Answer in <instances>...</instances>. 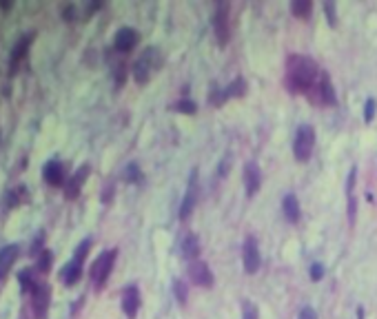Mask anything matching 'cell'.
<instances>
[{
    "instance_id": "cell-1",
    "label": "cell",
    "mask_w": 377,
    "mask_h": 319,
    "mask_svg": "<svg viewBox=\"0 0 377 319\" xmlns=\"http://www.w3.org/2000/svg\"><path fill=\"white\" fill-rule=\"evenodd\" d=\"M319 69L310 58L288 56L286 60V87L291 93H308L317 84Z\"/></svg>"
},
{
    "instance_id": "cell-2",
    "label": "cell",
    "mask_w": 377,
    "mask_h": 319,
    "mask_svg": "<svg viewBox=\"0 0 377 319\" xmlns=\"http://www.w3.org/2000/svg\"><path fill=\"white\" fill-rule=\"evenodd\" d=\"M162 66V51L158 47H146L140 56L136 58L131 66V73H133V80L137 84H146L151 80V75Z\"/></svg>"
},
{
    "instance_id": "cell-3",
    "label": "cell",
    "mask_w": 377,
    "mask_h": 319,
    "mask_svg": "<svg viewBox=\"0 0 377 319\" xmlns=\"http://www.w3.org/2000/svg\"><path fill=\"white\" fill-rule=\"evenodd\" d=\"M115 257H118V251L111 248V251H104L96 257V261L91 264V270H89V277L91 282L96 284V288H102L104 282L109 279L111 270H113V264H115Z\"/></svg>"
},
{
    "instance_id": "cell-4",
    "label": "cell",
    "mask_w": 377,
    "mask_h": 319,
    "mask_svg": "<svg viewBox=\"0 0 377 319\" xmlns=\"http://www.w3.org/2000/svg\"><path fill=\"white\" fill-rule=\"evenodd\" d=\"M213 33H215L217 44L224 47L231 38V2L229 0H222L217 2L215 13H213Z\"/></svg>"
},
{
    "instance_id": "cell-5",
    "label": "cell",
    "mask_w": 377,
    "mask_h": 319,
    "mask_svg": "<svg viewBox=\"0 0 377 319\" xmlns=\"http://www.w3.org/2000/svg\"><path fill=\"white\" fill-rule=\"evenodd\" d=\"M315 149V128L313 124H302L295 133V140H293V153H295L297 162H306V160L313 155Z\"/></svg>"
},
{
    "instance_id": "cell-6",
    "label": "cell",
    "mask_w": 377,
    "mask_h": 319,
    "mask_svg": "<svg viewBox=\"0 0 377 319\" xmlns=\"http://www.w3.org/2000/svg\"><path fill=\"white\" fill-rule=\"evenodd\" d=\"M29 299H31L34 317L35 319H44V315H47V310H49V299H51V288H49L44 282H40L38 286L29 292Z\"/></svg>"
},
{
    "instance_id": "cell-7",
    "label": "cell",
    "mask_w": 377,
    "mask_h": 319,
    "mask_svg": "<svg viewBox=\"0 0 377 319\" xmlns=\"http://www.w3.org/2000/svg\"><path fill=\"white\" fill-rule=\"evenodd\" d=\"M198 206V168L191 171V177H189V186H186V193H184V199L180 204V220H186V217L193 213V208Z\"/></svg>"
},
{
    "instance_id": "cell-8",
    "label": "cell",
    "mask_w": 377,
    "mask_h": 319,
    "mask_svg": "<svg viewBox=\"0 0 377 319\" xmlns=\"http://www.w3.org/2000/svg\"><path fill=\"white\" fill-rule=\"evenodd\" d=\"M140 42V33H137L133 27H122V29L115 31L113 35V49L118 53H129L137 47Z\"/></svg>"
},
{
    "instance_id": "cell-9",
    "label": "cell",
    "mask_w": 377,
    "mask_h": 319,
    "mask_svg": "<svg viewBox=\"0 0 377 319\" xmlns=\"http://www.w3.org/2000/svg\"><path fill=\"white\" fill-rule=\"evenodd\" d=\"M242 261H244V270H246L248 275L257 273V268H260V264H262V255H260V248H257L255 237H246V242H244Z\"/></svg>"
},
{
    "instance_id": "cell-10",
    "label": "cell",
    "mask_w": 377,
    "mask_h": 319,
    "mask_svg": "<svg viewBox=\"0 0 377 319\" xmlns=\"http://www.w3.org/2000/svg\"><path fill=\"white\" fill-rule=\"evenodd\" d=\"M42 180L47 182L49 186H65L67 182V173H65V164L58 158L49 160L42 166Z\"/></svg>"
},
{
    "instance_id": "cell-11",
    "label": "cell",
    "mask_w": 377,
    "mask_h": 319,
    "mask_svg": "<svg viewBox=\"0 0 377 319\" xmlns=\"http://www.w3.org/2000/svg\"><path fill=\"white\" fill-rule=\"evenodd\" d=\"M89 173H91V166H89V164H82V166H80L78 171H75L73 175L65 182V197L67 199H75V197H78V193H80V189H82V184L87 182Z\"/></svg>"
},
{
    "instance_id": "cell-12",
    "label": "cell",
    "mask_w": 377,
    "mask_h": 319,
    "mask_svg": "<svg viewBox=\"0 0 377 319\" xmlns=\"http://www.w3.org/2000/svg\"><path fill=\"white\" fill-rule=\"evenodd\" d=\"M189 277H191V282L198 284V286H204V288L213 286V273H211V268H208L206 261H200V259L191 261Z\"/></svg>"
},
{
    "instance_id": "cell-13",
    "label": "cell",
    "mask_w": 377,
    "mask_h": 319,
    "mask_svg": "<svg viewBox=\"0 0 377 319\" xmlns=\"http://www.w3.org/2000/svg\"><path fill=\"white\" fill-rule=\"evenodd\" d=\"M140 304H142V297H140V290H137L136 284L124 288L122 292V313L127 315L129 319H136L137 310H140Z\"/></svg>"
},
{
    "instance_id": "cell-14",
    "label": "cell",
    "mask_w": 377,
    "mask_h": 319,
    "mask_svg": "<svg viewBox=\"0 0 377 319\" xmlns=\"http://www.w3.org/2000/svg\"><path fill=\"white\" fill-rule=\"evenodd\" d=\"M315 91H317V97L322 104H328L333 106L337 102V96H335V89H333V82L328 78L326 71H319V78H317V84H315Z\"/></svg>"
},
{
    "instance_id": "cell-15",
    "label": "cell",
    "mask_w": 377,
    "mask_h": 319,
    "mask_svg": "<svg viewBox=\"0 0 377 319\" xmlns=\"http://www.w3.org/2000/svg\"><path fill=\"white\" fill-rule=\"evenodd\" d=\"M244 186H246V195H255L262 186V171L257 162H246L244 164Z\"/></svg>"
},
{
    "instance_id": "cell-16",
    "label": "cell",
    "mask_w": 377,
    "mask_h": 319,
    "mask_svg": "<svg viewBox=\"0 0 377 319\" xmlns=\"http://www.w3.org/2000/svg\"><path fill=\"white\" fill-rule=\"evenodd\" d=\"M18 255H20V246L18 244H9V246L0 248V279H4L11 270V266L16 264Z\"/></svg>"
},
{
    "instance_id": "cell-17",
    "label": "cell",
    "mask_w": 377,
    "mask_h": 319,
    "mask_svg": "<svg viewBox=\"0 0 377 319\" xmlns=\"http://www.w3.org/2000/svg\"><path fill=\"white\" fill-rule=\"evenodd\" d=\"M31 40H34V33H25L16 44H13L11 56H9V69H16V66L22 62V58H25L27 51H29Z\"/></svg>"
},
{
    "instance_id": "cell-18",
    "label": "cell",
    "mask_w": 377,
    "mask_h": 319,
    "mask_svg": "<svg viewBox=\"0 0 377 319\" xmlns=\"http://www.w3.org/2000/svg\"><path fill=\"white\" fill-rule=\"evenodd\" d=\"M82 264H84V261H78L75 257H73L71 261H67L65 268L60 270L62 284H67V286H73V284H78L80 277H82Z\"/></svg>"
},
{
    "instance_id": "cell-19",
    "label": "cell",
    "mask_w": 377,
    "mask_h": 319,
    "mask_svg": "<svg viewBox=\"0 0 377 319\" xmlns=\"http://www.w3.org/2000/svg\"><path fill=\"white\" fill-rule=\"evenodd\" d=\"M282 211H284V217H286L291 224L300 222V215H302V208H300V199H297L295 193H286L282 199Z\"/></svg>"
},
{
    "instance_id": "cell-20",
    "label": "cell",
    "mask_w": 377,
    "mask_h": 319,
    "mask_svg": "<svg viewBox=\"0 0 377 319\" xmlns=\"http://www.w3.org/2000/svg\"><path fill=\"white\" fill-rule=\"evenodd\" d=\"M180 255L184 257L186 261H195V259H198V255H200V239H198V235L189 233L184 239H182Z\"/></svg>"
},
{
    "instance_id": "cell-21",
    "label": "cell",
    "mask_w": 377,
    "mask_h": 319,
    "mask_svg": "<svg viewBox=\"0 0 377 319\" xmlns=\"http://www.w3.org/2000/svg\"><path fill=\"white\" fill-rule=\"evenodd\" d=\"M35 273L38 270L35 268H25V270H20V275H18V282H20V288L25 292H31L35 286H38V277H35Z\"/></svg>"
},
{
    "instance_id": "cell-22",
    "label": "cell",
    "mask_w": 377,
    "mask_h": 319,
    "mask_svg": "<svg viewBox=\"0 0 377 319\" xmlns=\"http://www.w3.org/2000/svg\"><path fill=\"white\" fill-rule=\"evenodd\" d=\"M313 11V2L310 0H293L291 2V13L295 18H308Z\"/></svg>"
},
{
    "instance_id": "cell-23",
    "label": "cell",
    "mask_w": 377,
    "mask_h": 319,
    "mask_svg": "<svg viewBox=\"0 0 377 319\" xmlns=\"http://www.w3.org/2000/svg\"><path fill=\"white\" fill-rule=\"evenodd\" d=\"M51 264H53V255H51V251L44 248V251L35 257V270H38V273H49V270H51Z\"/></svg>"
},
{
    "instance_id": "cell-24",
    "label": "cell",
    "mask_w": 377,
    "mask_h": 319,
    "mask_svg": "<svg viewBox=\"0 0 377 319\" xmlns=\"http://www.w3.org/2000/svg\"><path fill=\"white\" fill-rule=\"evenodd\" d=\"M226 91V97H240V96H244L246 93V80L244 78H235L233 82L229 84V87L224 89Z\"/></svg>"
},
{
    "instance_id": "cell-25",
    "label": "cell",
    "mask_w": 377,
    "mask_h": 319,
    "mask_svg": "<svg viewBox=\"0 0 377 319\" xmlns=\"http://www.w3.org/2000/svg\"><path fill=\"white\" fill-rule=\"evenodd\" d=\"M226 100H229V97H226V91H224V89H222L220 84H213L211 91H208V104H213V106H222Z\"/></svg>"
},
{
    "instance_id": "cell-26",
    "label": "cell",
    "mask_w": 377,
    "mask_h": 319,
    "mask_svg": "<svg viewBox=\"0 0 377 319\" xmlns=\"http://www.w3.org/2000/svg\"><path fill=\"white\" fill-rule=\"evenodd\" d=\"M25 193H27V189L25 186H18V189H11L7 193V202H4V206L7 208H13V206H18V204L25 199Z\"/></svg>"
},
{
    "instance_id": "cell-27",
    "label": "cell",
    "mask_w": 377,
    "mask_h": 319,
    "mask_svg": "<svg viewBox=\"0 0 377 319\" xmlns=\"http://www.w3.org/2000/svg\"><path fill=\"white\" fill-rule=\"evenodd\" d=\"M171 109L177 111V113H189V115H193L195 111H198V104H195L193 100H177V102H173V104H171Z\"/></svg>"
},
{
    "instance_id": "cell-28",
    "label": "cell",
    "mask_w": 377,
    "mask_h": 319,
    "mask_svg": "<svg viewBox=\"0 0 377 319\" xmlns=\"http://www.w3.org/2000/svg\"><path fill=\"white\" fill-rule=\"evenodd\" d=\"M124 180L129 182V184H136V182H140L142 180V171H140V166L137 164H129L127 168H124Z\"/></svg>"
},
{
    "instance_id": "cell-29",
    "label": "cell",
    "mask_w": 377,
    "mask_h": 319,
    "mask_svg": "<svg viewBox=\"0 0 377 319\" xmlns=\"http://www.w3.org/2000/svg\"><path fill=\"white\" fill-rule=\"evenodd\" d=\"M173 295H175V299L180 301V304H184L186 297H189V288H186V284L182 282V279H175L173 282Z\"/></svg>"
},
{
    "instance_id": "cell-30",
    "label": "cell",
    "mask_w": 377,
    "mask_h": 319,
    "mask_svg": "<svg viewBox=\"0 0 377 319\" xmlns=\"http://www.w3.org/2000/svg\"><path fill=\"white\" fill-rule=\"evenodd\" d=\"M124 80H127V64L124 62H118L115 64V69H113V82H115V87H122L124 84Z\"/></svg>"
},
{
    "instance_id": "cell-31",
    "label": "cell",
    "mask_w": 377,
    "mask_h": 319,
    "mask_svg": "<svg viewBox=\"0 0 377 319\" xmlns=\"http://www.w3.org/2000/svg\"><path fill=\"white\" fill-rule=\"evenodd\" d=\"M89 248H91V239H82V242H80L78 244V248H75V259H78V261H84V259H87V255H89Z\"/></svg>"
},
{
    "instance_id": "cell-32",
    "label": "cell",
    "mask_w": 377,
    "mask_h": 319,
    "mask_svg": "<svg viewBox=\"0 0 377 319\" xmlns=\"http://www.w3.org/2000/svg\"><path fill=\"white\" fill-rule=\"evenodd\" d=\"M324 11H326V18H328V25L335 27L337 25V13H335V2L333 0H326L324 2Z\"/></svg>"
},
{
    "instance_id": "cell-33",
    "label": "cell",
    "mask_w": 377,
    "mask_h": 319,
    "mask_svg": "<svg viewBox=\"0 0 377 319\" xmlns=\"http://www.w3.org/2000/svg\"><path fill=\"white\" fill-rule=\"evenodd\" d=\"M375 109H377L375 97H368L366 104H364V120H366V122H371V120L375 118Z\"/></svg>"
},
{
    "instance_id": "cell-34",
    "label": "cell",
    "mask_w": 377,
    "mask_h": 319,
    "mask_svg": "<svg viewBox=\"0 0 377 319\" xmlns=\"http://www.w3.org/2000/svg\"><path fill=\"white\" fill-rule=\"evenodd\" d=\"M242 319H257V308L251 301H244L242 304Z\"/></svg>"
},
{
    "instance_id": "cell-35",
    "label": "cell",
    "mask_w": 377,
    "mask_h": 319,
    "mask_svg": "<svg viewBox=\"0 0 377 319\" xmlns=\"http://www.w3.org/2000/svg\"><path fill=\"white\" fill-rule=\"evenodd\" d=\"M229 166H231V153H226L220 162V168H217V175L220 177H226L229 175Z\"/></svg>"
},
{
    "instance_id": "cell-36",
    "label": "cell",
    "mask_w": 377,
    "mask_h": 319,
    "mask_svg": "<svg viewBox=\"0 0 377 319\" xmlns=\"http://www.w3.org/2000/svg\"><path fill=\"white\" fill-rule=\"evenodd\" d=\"M322 277H324V266L322 264H313V266H310V279H313V282H319Z\"/></svg>"
},
{
    "instance_id": "cell-37",
    "label": "cell",
    "mask_w": 377,
    "mask_h": 319,
    "mask_svg": "<svg viewBox=\"0 0 377 319\" xmlns=\"http://www.w3.org/2000/svg\"><path fill=\"white\" fill-rule=\"evenodd\" d=\"M297 319H317V313H315L313 306H304V308L300 310V317Z\"/></svg>"
},
{
    "instance_id": "cell-38",
    "label": "cell",
    "mask_w": 377,
    "mask_h": 319,
    "mask_svg": "<svg viewBox=\"0 0 377 319\" xmlns=\"http://www.w3.org/2000/svg\"><path fill=\"white\" fill-rule=\"evenodd\" d=\"M75 13H78V11H75L73 4H67V7H62V18H65V20H73Z\"/></svg>"
},
{
    "instance_id": "cell-39",
    "label": "cell",
    "mask_w": 377,
    "mask_h": 319,
    "mask_svg": "<svg viewBox=\"0 0 377 319\" xmlns=\"http://www.w3.org/2000/svg\"><path fill=\"white\" fill-rule=\"evenodd\" d=\"M111 195H113V186L104 189V193H102V202H111Z\"/></svg>"
}]
</instances>
